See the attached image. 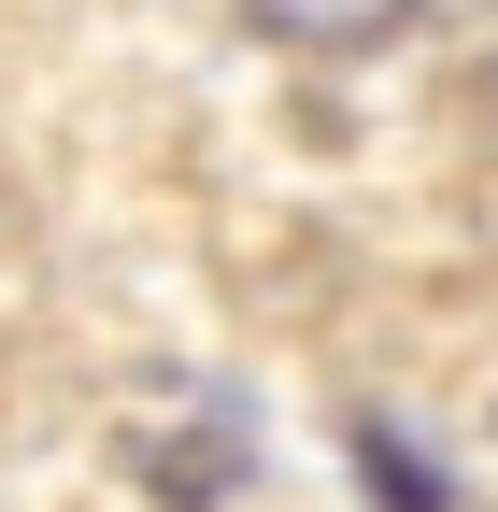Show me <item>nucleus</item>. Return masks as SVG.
Returning <instances> with one entry per match:
<instances>
[{"label": "nucleus", "mask_w": 498, "mask_h": 512, "mask_svg": "<svg viewBox=\"0 0 498 512\" xmlns=\"http://www.w3.org/2000/svg\"><path fill=\"white\" fill-rule=\"evenodd\" d=\"M399 15H413V0H257L271 43H385Z\"/></svg>", "instance_id": "obj_1"}]
</instances>
